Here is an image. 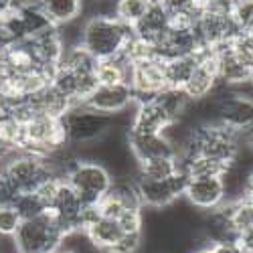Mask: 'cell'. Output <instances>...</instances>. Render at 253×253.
<instances>
[{
    "instance_id": "obj_1",
    "label": "cell",
    "mask_w": 253,
    "mask_h": 253,
    "mask_svg": "<svg viewBox=\"0 0 253 253\" xmlns=\"http://www.w3.org/2000/svg\"><path fill=\"white\" fill-rule=\"evenodd\" d=\"M136 39L132 27L124 25L116 16L93 14L83 18L81 45L85 47L97 61L124 57L126 49Z\"/></svg>"
},
{
    "instance_id": "obj_2",
    "label": "cell",
    "mask_w": 253,
    "mask_h": 253,
    "mask_svg": "<svg viewBox=\"0 0 253 253\" xmlns=\"http://www.w3.org/2000/svg\"><path fill=\"white\" fill-rule=\"evenodd\" d=\"M65 180L75 188V193L85 207L99 205V201L110 193L114 184V176L108 168L97 160L87 158H75L65 174Z\"/></svg>"
},
{
    "instance_id": "obj_3",
    "label": "cell",
    "mask_w": 253,
    "mask_h": 253,
    "mask_svg": "<svg viewBox=\"0 0 253 253\" xmlns=\"http://www.w3.org/2000/svg\"><path fill=\"white\" fill-rule=\"evenodd\" d=\"M0 170L8 176L18 193L37 191L39 184H43L51 176H57L47 156H39L25 150L8 152L4 162L0 164Z\"/></svg>"
},
{
    "instance_id": "obj_4",
    "label": "cell",
    "mask_w": 253,
    "mask_h": 253,
    "mask_svg": "<svg viewBox=\"0 0 253 253\" xmlns=\"http://www.w3.org/2000/svg\"><path fill=\"white\" fill-rule=\"evenodd\" d=\"M63 239L65 233L59 223L51 213H45L37 219H27L20 223L12 243L18 253H53L63 245Z\"/></svg>"
},
{
    "instance_id": "obj_5",
    "label": "cell",
    "mask_w": 253,
    "mask_h": 253,
    "mask_svg": "<svg viewBox=\"0 0 253 253\" xmlns=\"http://www.w3.org/2000/svg\"><path fill=\"white\" fill-rule=\"evenodd\" d=\"M69 142L63 130V124L57 118L35 114L23 124V150L39 156H51L53 152L65 148Z\"/></svg>"
},
{
    "instance_id": "obj_6",
    "label": "cell",
    "mask_w": 253,
    "mask_h": 253,
    "mask_svg": "<svg viewBox=\"0 0 253 253\" xmlns=\"http://www.w3.org/2000/svg\"><path fill=\"white\" fill-rule=\"evenodd\" d=\"M63 130L71 146L89 144L103 138L114 126V118L99 112H93L85 105H73V108L61 118Z\"/></svg>"
},
{
    "instance_id": "obj_7",
    "label": "cell",
    "mask_w": 253,
    "mask_h": 253,
    "mask_svg": "<svg viewBox=\"0 0 253 253\" xmlns=\"http://www.w3.org/2000/svg\"><path fill=\"white\" fill-rule=\"evenodd\" d=\"M195 33L201 49L213 51L225 43H231L239 35V29L231 18V10H201L195 23Z\"/></svg>"
},
{
    "instance_id": "obj_8",
    "label": "cell",
    "mask_w": 253,
    "mask_h": 253,
    "mask_svg": "<svg viewBox=\"0 0 253 253\" xmlns=\"http://www.w3.org/2000/svg\"><path fill=\"white\" fill-rule=\"evenodd\" d=\"M186 182H188V176L182 168L176 174H172L170 178H164V180L138 178L140 203L144 209H154V211L168 209L174 201H178L184 195Z\"/></svg>"
},
{
    "instance_id": "obj_9",
    "label": "cell",
    "mask_w": 253,
    "mask_h": 253,
    "mask_svg": "<svg viewBox=\"0 0 253 253\" xmlns=\"http://www.w3.org/2000/svg\"><path fill=\"white\" fill-rule=\"evenodd\" d=\"M130 87L136 101L154 99L162 89L168 87L164 75V59L154 57L138 63H130Z\"/></svg>"
},
{
    "instance_id": "obj_10",
    "label": "cell",
    "mask_w": 253,
    "mask_h": 253,
    "mask_svg": "<svg viewBox=\"0 0 253 253\" xmlns=\"http://www.w3.org/2000/svg\"><path fill=\"white\" fill-rule=\"evenodd\" d=\"M219 73H217V61L213 51L203 49L199 51V61H197V67L191 73L188 81L184 83L182 91L188 95L191 101H201L207 99L215 93V89L219 87Z\"/></svg>"
},
{
    "instance_id": "obj_11",
    "label": "cell",
    "mask_w": 253,
    "mask_h": 253,
    "mask_svg": "<svg viewBox=\"0 0 253 253\" xmlns=\"http://www.w3.org/2000/svg\"><path fill=\"white\" fill-rule=\"evenodd\" d=\"M134 103H136V97L130 83H118V85H97V89L81 105L114 118L128 108H132Z\"/></svg>"
},
{
    "instance_id": "obj_12",
    "label": "cell",
    "mask_w": 253,
    "mask_h": 253,
    "mask_svg": "<svg viewBox=\"0 0 253 253\" xmlns=\"http://www.w3.org/2000/svg\"><path fill=\"white\" fill-rule=\"evenodd\" d=\"M184 201L193 205L197 211L211 213L225 205V191L221 176H209V178H188L184 186Z\"/></svg>"
},
{
    "instance_id": "obj_13",
    "label": "cell",
    "mask_w": 253,
    "mask_h": 253,
    "mask_svg": "<svg viewBox=\"0 0 253 253\" xmlns=\"http://www.w3.org/2000/svg\"><path fill=\"white\" fill-rule=\"evenodd\" d=\"M215 61H217V73H219V81L223 85L237 89L245 83H249L251 79V67L235 55L231 43H225L217 49H213Z\"/></svg>"
},
{
    "instance_id": "obj_14",
    "label": "cell",
    "mask_w": 253,
    "mask_h": 253,
    "mask_svg": "<svg viewBox=\"0 0 253 253\" xmlns=\"http://www.w3.org/2000/svg\"><path fill=\"white\" fill-rule=\"evenodd\" d=\"M128 148L138 162L152 158H170L176 156L174 146L164 134H134L128 132Z\"/></svg>"
},
{
    "instance_id": "obj_15",
    "label": "cell",
    "mask_w": 253,
    "mask_h": 253,
    "mask_svg": "<svg viewBox=\"0 0 253 253\" xmlns=\"http://www.w3.org/2000/svg\"><path fill=\"white\" fill-rule=\"evenodd\" d=\"M172 120L168 118V114L160 108V103L156 99L138 101L128 132H134V134H162L164 128Z\"/></svg>"
},
{
    "instance_id": "obj_16",
    "label": "cell",
    "mask_w": 253,
    "mask_h": 253,
    "mask_svg": "<svg viewBox=\"0 0 253 253\" xmlns=\"http://www.w3.org/2000/svg\"><path fill=\"white\" fill-rule=\"evenodd\" d=\"M168 29H170V14H168V10L164 6H148L142 20L134 27V33L146 43L158 45L168 33Z\"/></svg>"
},
{
    "instance_id": "obj_17",
    "label": "cell",
    "mask_w": 253,
    "mask_h": 253,
    "mask_svg": "<svg viewBox=\"0 0 253 253\" xmlns=\"http://www.w3.org/2000/svg\"><path fill=\"white\" fill-rule=\"evenodd\" d=\"M41 8L55 27H63L85 18V0H43Z\"/></svg>"
},
{
    "instance_id": "obj_18",
    "label": "cell",
    "mask_w": 253,
    "mask_h": 253,
    "mask_svg": "<svg viewBox=\"0 0 253 253\" xmlns=\"http://www.w3.org/2000/svg\"><path fill=\"white\" fill-rule=\"evenodd\" d=\"M249 174H251V168H247L245 164H241L237 160L229 162L225 166V170L221 174L223 191H225V203H235V201L245 199Z\"/></svg>"
},
{
    "instance_id": "obj_19",
    "label": "cell",
    "mask_w": 253,
    "mask_h": 253,
    "mask_svg": "<svg viewBox=\"0 0 253 253\" xmlns=\"http://www.w3.org/2000/svg\"><path fill=\"white\" fill-rule=\"evenodd\" d=\"M31 101L35 105L37 114H45V116H51V118H57V120H61L73 108V101L69 97H65L61 91H57L51 83L47 87L41 89L39 93L31 95Z\"/></svg>"
},
{
    "instance_id": "obj_20",
    "label": "cell",
    "mask_w": 253,
    "mask_h": 253,
    "mask_svg": "<svg viewBox=\"0 0 253 253\" xmlns=\"http://www.w3.org/2000/svg\"><path fill=\"white\" fill-rule=\"evenodd\" d=\"M83 231H85V235L89 237V241L101 253H105L124 235V231H122V227H120V223L116 219H108V217H101V215L95 221H91Z\"/></svg>"
},
{
    "instance_id": "obj_21",
    "label": "cell",
    "mask_w": 253,
    "mask_h": 253,
    "mask_svg": "<svg viewBox=\"0 0 253 253\" xmlns=\"http://www.w3.org/2000/svg\"><path fill=\"white\" fill-rule=\"evenodd\" d=\"M199 53H188V55H176V57H168L164 59V75L168 87H178L182 89L184 83L188 81L191 73L197 67Z\"/></svg>"
},
{
    "instance_id": "obj_22",
    "label": "cell",
    "mask_w": 253,
    "mask_h": 253,
    "mask_svg": "<svg viewBox=\"0 0 253 253\" xmlns=\"http://www.w3.org/2000/svg\"><path fill=\"white\" fill-rule=\"evenodd\" d=\"M95 77L99 85H118V83H130V63L126 57H114L97 61Z\"/></svg>"
},
{
    "instance_id": "obj_23",
    "label": "cell",
    "mask_w": 253,
    "mask_h": 253,
    "mask_svg": "<svg viewBox=\"0 0 253 253\" xmlns=\"http://www.w3.org/2000/svg\"><path fill=\"white\" fill-rule=\"evenodd\" d=\"M154 99L160 103V108L168 114V118H170L172 122L174 120H182L186 116L188 108L193 105V101L188 99V95L178 87H166Z\"/></svg>"
},
{
    "instance_id": "obj_24",
    "label": "cell",
    "mask_w": 253,
    "mask_h": 253,
    "mask_svg": "<svg viewBox=\"0 0 253 253\" xmlns=\"http://www.w3.org/2000/svg\"><path fill=\"white\" fill-rule=\"evenodd\" d=\"M180 170V162L176 156L170 158H152L146 162H138V178L148 180H164L170 178Z\"/></svg>"
},
{
    "instance_id": "obj_25",
    "label": "cell",
    "mask_w": 253,
    "mask_h": 253,
    "mask_svg": "<svg viewBox=\"0 0 253 253\" xmlns=\"http://www.w3.org/2000/svg\"><path fill=\"white\" fill-rule=\"evenodd\" d=\"M148 2L146 0H116V6H114V16L118 20H122L124 25L128 27H136L142 16L148 10Z\"/></svg>"
},
{
    "instance_id": "obj_26",
    "label": "cell",
    "mask_w": 253,
    "mask_h": 253,
    "mask_svg": "<svg viewBox=\"0 0 253 253\" xmlns=\"http://www.w3.org/2000/svg\"><path fill=\"white\" fill-rule=\"evenodd\" d=\"M14 209L18 211V215L23 217V221H27V219H37V217H41V215L49 213L45 201L41 199L35 191L20 193V195L16 197V201H14Z\"/></svg>"
},
{
    "instance_id": "obj_27",
    "label": "cell",
    "mask_w": 253,
    "mask_h": 253,
    "mask_svg": "<svg viewBox=\"0 0 253 253\" xmlns=\"http://www.w3.org/2000/svg\"><path fill=\"white\" fill-rule=\"evenodd\" d=\"M225 207L229 211L231 223H233L237 231L253 227V203H249L247 199H241L235 203H225Z\"/></svg>"
},
{
    "instance_id": "obj_28",
    "label": "cell",
    "mask_w": 253,
    "mask_h": 253,
    "mask_svg": "<svg viewBox=\"0 0 253 253\" xmlns=\"http://www.w3.org/2000/svg\"><path fill=\"white\" fill-rule=\"evenodd\" d=\"M231 18L237 25L239 33L253 35V0H233Z\"/></svg>"
},
{
    "instance_id": "obj_29",
    "label": "cell",
    "mask_w": 253,
    "mask_h": 253,
    "mask_svg": "<svg viewBox=\"0 0 253 253\" xmlns=\"http://www.w3.org/2000/svg\"><path fill=\"white\" fill-rule=\"evenodd\" d=\"M20 223H23V217L18 215L14 205H0V237L12 239L16 235Z\"/></svg>"
},
{
    "instance_id": "obj_30",
    "label": "cell",
    "mask_w": 253,
    "mask_h": 253,
    "mask_svg": "<svg viewBox=\"0 0 253 253\" xmlns=\"http://www.w3.org/2000/svg\"><path fill=\"white\" fill-rule=\"evenodd\" d=\"M144 245V233H124L105 253H138Z\"/></svg>"
},
{
    "instance_id": "obj_31",
    "label": "cell",
    "mask_w": 253,
    "mask_h": 253,
    "mask_svg": "<svg viewBox=\"0 0 253 253\" xmlns=\"http://www.w3.org/2000/svg\"><path fill=\"white\" fill-rule=\"evenodd\" d=\"M235 243H237V245H239V247H241L245 253H253V227L237 231Z\"/></svg>"
},
{
    "instance_id": "obj_32",
    "label": "cell",
    "mask_w": 253,
    "mask_h": 253,
    "mask_svg": "<svg viewBox=\"0 0 253 253\" xmlns=\"http://www.w3.org/2000/svg\"><path fill=\"white\" fill-rule=\"evenodd\" d=\"M201 10H231L233 0H197Z\"/></svg>"
},
{
    "instance_id": "obj_33",
    "label": "cell",
    "mask_w": 253,
    "mask_h": 253,
    "mask_svg": "<svg viewBox=\"0 0 253 253\" xmlns=\"http://www.w3.org/2000/svg\"><path fill=\"white\" fill-rule=\"evenodd\" d=\"M213 253H245L235 241H219V243H211Z\"/></svg>"
},
{
    "instance_id": "obj_34",
    "label": "cell",
    "mask_w": 253,
    "mask_h": 253,
    "mask_svg": "<svg viewBox=\"0 0 253 253\" xmlns=\"http://www.w3.org/2000/svg\"><path fill=\"white\" fill-rule=\"evenodd\" d=\"M239 136H241V146L243 148L253 152V124L249 126V128H245L243 132H239Z\"/></svg>"
},
{
    "instance_id": "obj_35",
    "label": "cell",
    "mask_w": 253,
    "mask_h": 253,
    "mask_svg": "<svg viewBox=\"0 0 253 253\" xmlns=\"http://www.w3.org/2000/svg\"><path fill=\"white\" fill-rule=\"evenodd\" d=\"M245 199L249 203H253V170L249 174V182H247V191H245Z\"/></svg>"
},
{
    "instance_id": "obj_36",
    "label": "cell",
    "mask_w": 253,
    "mask_h": 253,
    "mask_svg": "<svg viewBox=\"0 0 253 253\" xmlns=\"http://www.w3.org/2000/svg\"><path fill=\"white\" fill-rule=\"evenodd\" d=\"M14 0H0V14H6L8 10H12Z\"/></svg>"
},
{
    "instance_id": "obj_37",
    "label": "cell",
    "mask_w": 253,
    "mask_h": 253,
    "mask_svg": "<svg viewBox=\"0 0 253 253\" xmlns=\"http://www.w3.org/2000/svg\"><path fill=\"white\" fill-rule=\"evenodd\" d=\"M191 253H213V247H211V243H205L201 247H195Z\"/></svg>"
},
{
    "instance_id": "obj_38",
    "label": "cell",
    "mask_w": 253,
    "mask_h": 253,
    "mask_svg": "<svg viewBox=\"0 0 253 253\" xmlns=\"http://www.w3.org/2000/svg\"><path fill=\"white\" fill-rule=\"evenodd\" d=\"M53 253H77L73 247H67V245H61L57 251H53Z\"/></svg>"
},
{
    "instance_id": "obj_39",
    "label": "cell",
    "mask_w": 253,
    "mask_h": 253,
    "mask_svg": "<svg viewBox=\"0 0 253 253\" xmlns=\"http://www.w3.org/2000/svg\"><path fill=\"white\" fill-rule=\"evenodd\" d=\"M8 152H10V150H6V148H4V144L0 142V164L4 162V158H6V154H8Z\"/></svg>"
},
{
    "instance_id": "obj_40",
    "label": "cell",
    "mask_w": 253,
    "mask_h": 253,
    "mask_svg": "<svg viewBox=\"0 0 253 253\" xmlns=\"http://www.w3.org/2000/svg\"><path fill=\"white\" fill-rule=\"evenodd\" d=\"M146 2H148L150 6H164L166 0H146Z\"/></svg>"
},
{
    "instance_id": "obj_41",
    "label": "cell",
    "mask_w": 253,
    "mask_h": 253,
    "mask_svg": "<svg viewBox=\"0 0 253 253\" xmlns=\"http://www.w3.org/2000/svg\"><path fill=\"white\" fill-rule=\"evenodd\" d=\"M4 251H6V247H4V239L0 237V253H4Z\"/></svg>"
},
{
    "instance_id": "obj_42",
    "label": "cell",
    "mask_w": 253,
    "mask_h": 253,
    "mask_svg": "<svg viewBox=\"0 0 253 253\" xmlns=\"http://www.w3.org/2000/svg\"><path fill=\"white\" fill-rule=\"evenodd\" d=\"M249 81H251V85H253V69H251V79Z\"/></svg>"
}]
</instances>
